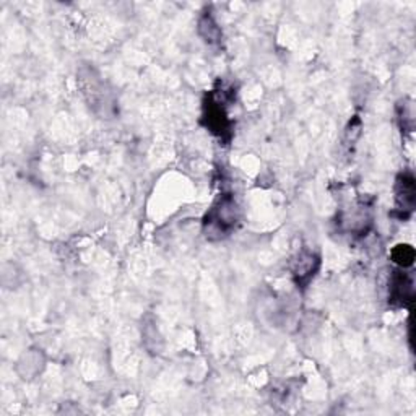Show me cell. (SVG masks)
<instances>
[{"instance_id": "2", "label": "cell", "mask_w": 416, "mask_h": 416, "mask_svg": "<svg viewBox=\"0 0 416 416\" xmlns=\"http://www.w3.org/2000/svg\"><path fill=\"white\" fill-rule=\"evenodd\" d=\"M207 127L212 130L215 135L225 137L230 134V119L225 111V105L221 100H216L215 95L208 98L205 102V114H203Z\"/></svg>"}, {"instance_id": "6", "label": "cell", "mask_w": 416, "mask_h": 416, "mask_svg": "<svg viewBox=\"0 0 416 416\" xmlns=\"http://www.w3.org/2000/svg\"><path fill=\"white\" fill-rule=\"evenodd\" d=\"M198 26H201V34L208 44H215L220 41L221 31L218 25H216V21L212 18V15H203Z\"/></svg>"}, {"instance_id": "4", "label": "cell", "mask_w": 416, "mask_h": 416, "mask_svg": "<svg viewBox=\"0 0 416 416\" xmlns=\"http://www.w3.org/2000/svg\"><path fill=\"white\" fill-rule=\"evenodd\" d=\"M415 207V179L412 176H402L397 184V210L405 216Z\"/></svg>"}, {"instance_id": "1", "label": "cell", "mask_w": 416, "mask_h": 416, "mask_svg": "<svg viewBox=\"0 0 416 416\" xmlns=\"http://www.w3.org/2000/svg\"><path fill=\"white\" fill-rule=\"evenodd\" d=\"M238 205L235 198L226 196L221 197L220 202L210 210L205 216L203 228L208 239L225 238L238 223Z\"/></svg>"}, {"instance_id": "5", "label": "cell", "mask_w": 416, "mask_h": 416, "mask_svg": "<svg viewBox=\"0 0 416 416\" xmlns=\"http://www.w3.org/2000/svg\"><path fill=\"white\" fill-rule=\"evenodd\" d=\"M317 267H319V259L316 257L314 254L307 252V254L301 255L298 265H296V270H294L296 282H298L299 284L309 283L311 278L314 277V272L317 270Z\"/></svg>"}, {"instance_id": "7", "label": "cell", "mask_w": 416, "mask_h": 416, "mask_svg": "<svg viewBox=\"0 0 416 416\" xmlns=\"http://www.w3.org/2000/svg\"><path fill=\"white\" fill-rule=\"evenodd\" d=\"M392 257H394V260L400 267H410L413 264L415 252H413V249L410 246H397L394 249V254H392Z\"/></svg>"}, {"instance_id": "3", "label": "cell", "mask_w": 416, "mask_h": 416, "mask_svg": "<svg viewBox=\"0 0 416 416\" xmlns=\"http://www.w3.org/2000/svg\"><path fill=\"white\" fill-rule=\"evenodd\" d=\"M389 298L394 306H407L413 301V280L405 272H395L390 278Z\"/></svg>"}]
</instances>
